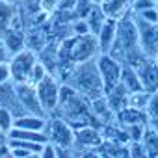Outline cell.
Returning a JSON list of instances; mask_svg holds the SVG:
<instances>
[{"instance_id": "obj_2", "label": "cell", "mask_w": 158, "mask_h": 158, "mask_svg": "<svg viewBox=\"0 0 158 158\" xmlns=\"http://www.w3.org/2000/svg\"><path fill=\"white\" fill-rule=\"evenodd\" d=\"M97 52H99V43H97V35L93 34L74 35L73 39H67L61 47V56H65L73 63L88 61Z\"/></svg>"}, {"instance_id": "obj_33", "label": "cell", "mask_w": 158, "mask_h": 158, "mask_svg": "<svg viewBox=\"0 0 158 158\" xmlns=\"http://www.w3.org/2000/svg\"><path fill=\"white\" fill-rule=\"evenodd\" d=\"M156 61H158V54H156Z\"/></svg>"}, {"instance_id": "obj_7", "label": "cell", "mask_w": 158, "mask_h": 158, "mask_svg": "<svg viewBox=\"0 0 158 158\" xmlns=\"http://www.w3.org/2000/svg\"><path fill=\"white\" fill-rule=\"evenodd\" d=\"M35 89H37V97H39V102H41L43 110L47 114L48 112H54L58 108L60 89H61V86L58 84V80L54 78V74H47L39 84H35Z\"/></svg>"}, {"instance_id": "obj_23", "label": "cell", "mask_w": 158, "mask_h": 158, "mask_svg": "<svg viewBox=\"0 0 158 158\" xmlns=\"http://www.w3.org/2000/svg\"><path fill=\"white\" fill-rule=\"evenodd\" d=\"M147 99H149V93L143 91V89H141V91L128 93V106H134V108H145Z\"/></svg>"}, {"instance_id": "obj_8", "label": "cell", "mask_w": 158, "mask_h": 158, "mask_svg": "<svg viewBox=\"0 0 158 158\" xmlns=\"http://www.w3.org/2000/svg\"><path fill=\"white\" fill-rule=\"evenodd\" d=\"M15 89H17V97L21 106L24 108L26 114H35V115H45L47 112L43 110L39 97H37V89L34 84L30 82H15Z\"/></svg>"}, {"instance_id": "obj_21", "label": "cell", "mask_w": 158, "mask_h": 158, "mask_svg": "<svg viewBox=\"0 0 158 158\" xmlns=\"http://www.w3.org/2000/svg\"><path fill=\"white\" fill-rule=\"evenodd\" d=\"M141 141H143V145H145L147 156H158V132H156L151 125H147Z\"/></svg>"}, {"instance_id": "obj_14", "label": "cell", "mask_w": 158, "mask_h": 158, "mask_svg": "<svg viewBox=\"0 0 158 158\" xmlns=\"http://www.w3.org/2000/svg\"><path fill=\"white\" fill-rule=\"evenodd\" d=\"M104 95H106V101H108L110 108H112L115 114L128 106V91L125 89V86H123L121 82H119L117 86H114V88H112L108 93H104Z\"/></svg>"}, {"instance_id": "obj_5", "label": "cell", "mask_w": 158, "mask_h": 158, "mask_svg": "<svg viewBox=\"0 0 158 158\" xmlns=\"http://www.w3.org/2000/svg\"><path fill=\"white\" fill-rule=\"evenodd\" d=\"M97 61V69H99V74H101V80H102V86H104V93H108L114 86L119 84L121 80V69H123V63L119 60H115L112 54L108 52H101V56L95 60Z\"/></svg>"}, {"instance_id": "obj_34", "label": "cell", "mask_w": 158, "mask_h": 158, "mask_svg": "<svg viewBox=\"0 0 158 158\" xmlns=\"http://www.w3.org/2000/svg\"><path fill=\"white\" fill-rule=\"evenodd\" d=\"M132 2H134V0H130V4H132Z\"/></svg>"}, {"instance_id": "obj_25", "label": "cell", "mask_w": 158, "mask_h": 158, "mask_svg": "<svg viewBox=\"0 0 158 158\" xmlns=\"http://www.w3.org/2000/svg\"><path fill=\"white\" fill-rule=\"evenodd\" d=\"M48 74V71H47V67H45V63L43 61H37L35 65H34V69H32V74H30V84H39L41 80H43V78Z\"/></svg>"}, {"instance_id": "obj_29", "label": "cell", "mask_w": 158, "mask_h": 158, "mask_svg": "<svg viewBox=\"0 0 158 158\" xmlns=\"http://www.w3.org/2000/svg\"><path fill=\"white\" fill-rule=\"evenodd\" d=\"M13 80L11 78V71H10V61L8 63H0V84Z\"/></svg>"}, {"instance_id": "obj_9", "label": "cell", "mask_w": 158, "mask_h": 158, "mask_svg": "<svg viewBox=\"0 0 158 158\" xmlns=\"http://www.w3.org/2000/svg\"><path fill=\"white\" fill-rule=\"evenodd\" d=\"M136 71H138L143 91H147V93L158 91V61H156V58H147Z\"/></svg>"}, {"instance_id": "obj_13", "label": "cell", "mask_w": 158, "mask_h": 158, "mask_svg": "<svg viewBox=\"0 0 158 158\" xmlns=\"http://www.w3.org/2000/svg\"><path fill=\"white\" fill-rule=\"evenodd\" d=\"M117 35V19L106 17L104 24L101 26L99 34H97V43H99V52H110L114 41Z\"/></svg>"}, {"instance_id": "obj_20", "label": "cell", "mask_w": 158, "mask_h": 158, "mask_svg": "<svg viewBox=\"0 0 158 158\" xmlns=\"http://www.w3.org/2000/svg\"><path fill=\"white\" fill-rule=\"evenodd\" d=\"M86 21H88L89 32H91L93 35H97V34H99V30H101V26H102V24H104V21H106V15H104L102 8L93 6V8H91V11L86 15Z\"/></svg>"}, {"instance_id": "obj_30", "label": "cell", "mask_w": 158, "mask_h": 158, "mask_svg": "<svg viewBox=\"0 0 158 158\" xmlns=\"http://www.w3.org/2000/svg\"><path fill=\"white\" fill-rule=\"evenodd\" d=\"M10 149H11V156L13 158H30V156H35L32 151L23 149V147H10Z\"/></svg>"}, {"instance_id": "obj_15", "label": "cell", "mask_w": 158, "mask_h": 158, "mask_svg": "<svg viewBox=\"0 0 158 158\" xmlns=\"http://www.w3.org/2000/svg\"><path fill=\"white\" fill-rule=\"evenodd\" d=\"M47 117L45 115H35V114H23L15 117V128H24V130H45L47 127Z\"/></svg>"}, {"instance_id": "obj_16", "label": "cell", "mask_w": 158, "mask_h": 158, "mask_svg": "<svg viewBox=\"0 0 158 158\" xmlns=\"http://www.w3.org/2000/svg\"><path fill=\"white\" fill-rule=\"evenodd\" d=\"M125 89L128 93H134V91H141V82H139V76H138V71L128 65V63H123V69H121V80H119Z\"/></svg>"}, {"instance_id": "obj_32", "label": "cell", "mask_w": 158, "mask_h": 158, "mask_svg": "<svg viewBox=\"0 0 158 158\" xmlns=\"http://www.w3.org/2000/svg\"><path fill=\"white\" fill-rule=\"evenodd\" d=\"M149 125H151V127L158 132V119H151V121H149Z\"/></svg>"}, {"instance_id": "obj_31", "label": "cell", "mask_w": 158, "mask_h": 158, "mask_svg": "<svg viewBox=\"0 0 158 158\" xmlns=\"http://www.w3.org/2000/svg\"><path fill=\"white\" fill-rule=\"evenodd\" d=\"M10 58H11V54H10V50H8V47L4 45L2 39H0V63H8Z\"/></svg>"}, {"instance_id": "obj_19", "label": "cell", "mask_w": 158, "mask_h": 158, "mask_svg": "<svg viewBox=\"0 0 158 158\" xmlns=\"http://www.w3.org/2000/svg\"><path fill=\"white\" fill-rule=\"evenodd\" d=\"M8 138H23V139H30V141H37V143H47L48 136L45 130H24V128H11Z\"/></svg>"}, {"instance_id": "obj_35", "label": "cell", "mask_w": 158, "mask_h": 158, "mask_svg": "<svg viewBox=\"0 0 158 158\" xmlns=\"http://www.w3.org/2000/svg\"><path fill=\"white\" fill-rule=\"evenodd\" d=\"M0 136H2V134H0ZM4 138H6V136H4Z\"/></svg>"}, {"instance_id": "obj_1", "label": "cell", "mask_w": 158, "mask_h": 158, "mask_svg": "<svg viewBox=\"0 0 158 158\" xmlns=\"http://www.w3.org/2000/svg\"><path fill=\"white\" fill-rule=\"evenodd\" d=\"M69 86L74 88L84 99H99L104 95V86L101 80V74L97 69V61H82L78 63L67 76Z\"/></svg>"}, {"instance_id": "obj_28", "label": "cell", "mask_w": 158, "mask_h": 158, "mask_svg": "<svg viewBox=\"0 0 158 158\" xmlns=\"http://www.w3.org/2000/svg\"><path fill=\"white\" fill-rule=\"evenodd\" d=\"M60 4V0H41V4H39V10L43 13H52Z\"/></svg>"}, {"instance_id": "obj_4", "label": "cell", "mask_w": 158, "mask_h": 158, "mask_svg": "<svg viewBox=\"0 0 158 158\" xmlns=\"http://www.w3.org/2000/svg\"><path fill=\"white\" fill-rule=\"evenodd\" d=\"M134 24L138 28L139 47L149 58H156L158 54V23H149L139 15H134Z\"/></svg>"}, {"instance_id": "obj_12", "label": "cell", "mask_w": 158, "mask_h": 158, "mask_svg": "<svg viewBox=\"0 0 158 158\" xmlns=\"http://www.w3.org/2000/svg\"><path fill=\"white\" fill-rule=\"evenodd\" d=\"M119 125L125 127H132V125H149V115L145 112V108H134V106H127L121 112L115 114Z\"/></svg>"}, {"instance_id": "obj_3", "label": "cell", "mask_w": 158, "mask_h": 158, "mask_svg": "<svg viewBox=\"0 0 158 158\" xmlns=\"http://www.w3.org/2000/svg\"><path fill=\"white\" fill-rule=\"evenodd\" d=\"M37 63L35 52L32 48H21L10 58V71L13 82H28L34 65Z\"/></svg>"}, {"instance_id": "obj_11", "label": "cell", "mask_w": 158, "mask_h": 158, "mask_svg": "<svg viewBox=\"0 0 158 158\" xmlns=\"http://www.w3.org/2000/svg\"><path fill=\"white\" fill-rule=\"evenodd\" d=\"M2 41H4V45L8 47L10 54H15V52H19L21 48H24V28H23L19 17H17V19L13 21V24L2 34Z\"/></svg>"}, {"instance_id": "obj_10", "label": "cell", "mask_w": 158, "mask_h": 158, "mask_svg": "<svg viewBox=\"0 0 158 158\" xmlns=\"http://www.w3.org/2000/svg\"><path fill=\"white\" fill-rule=\"evenodd\" d=\"M101 141H102V136L93 125H82L74 128V145L78 147L93 149V147H99Z\"/></svg>"}, {"instance_id": "obj_17", "label": "cell", "mask_w": 158, "mask_h": 158, "mask_svg": "<svg viewBox=\"0 0 158 158\" xmlns=\"http://www.w3.org/2000/svg\"><path fill=\"white\" fill-rule=\"evenodd\" d=\"M17 19V10L11 0H0V35H2Z\"/></svg>"}, {"instance_id": "obj_27", "label": "cell", "mask_w": 158, "mask_h": 158, "mask_svg": "<svg viewBox=\"0 0 158 158\" xmlns=\"http://www.w3.org/2000/svg\"><path fill=\"white\" fill-rule=\"evenodd\" d=\"M39 156H41V158H56V156H58V149H56V145H54L52 141H47V143L43 145Z\"/></svg>"}, {"instance_id": "obj_26", "label": "cell", "mask_w": 158, "mask_h": 158, "mask_svg": "<svg viewBox=\"0 0 158 158\" xmlns=\"http://www.w3.org/2000/svg\"><path fill=\"white\" fill-rule=\"evenodd\" d=\"M128 156H134V158L147 156V152H145V145H143L141 139H132V141H128Z\"/></svg>"}, {"instance_id": "obj_18", "label": "cell", "mask_w": 158, "mask_h": 158, "mask_svg": "<svg viewBox=\"0 0 158 158\" xmlns=\"http://www.w3.org/2000/svg\"><path fill=\"white\" fill-rule=\"evenodd\" d=\"M128 6H130V0H108V2H104V6H101V8H102L106 17L121 19V17H125Z\"/></svg>"}, {"instance_id": "obj_6", "label": "cell", "mask_w": 158, "mask_h": 158, "mask_svg": "<svg viewBox=\"0 0 158 158\" xmlns=\"http://www.w3.org/2000/svg\"><path fill=\"white\" fill-rule=\"evenodd\" d=\"M45 132L48 136V141H52L60 149H71L74 145V128L60 117L48 119Z\"/></svg>"}, {"instance_id": "obj_24", "label": "cell", "mask_w": 158, "mask_h": 158, "mask_svg": "<svg viewBox=\"0 0 158 158\" xmlns=\"http://www.w3.org/2000/svg\"><path fill=\"white\" fill-rule=\"evenodd\" d=\"M145 112L149 115V119H158V91L149 93L147 104H145Z\"/></svg>"}, {"instance_id": "obj_22", "label": "cell", "mask_w": 158, "mask_h": 158, "mask_svg": "<svg viewBox=\"0 0 158 158\" xmlns=\"http://www.w3.org/2000/svg\"><path fill=\"white\" fill-rule=\"evenodd\" d=\"M13 125H15V114L6 106H0V134L8 138Z\"/></svg>"}]
</instances>
